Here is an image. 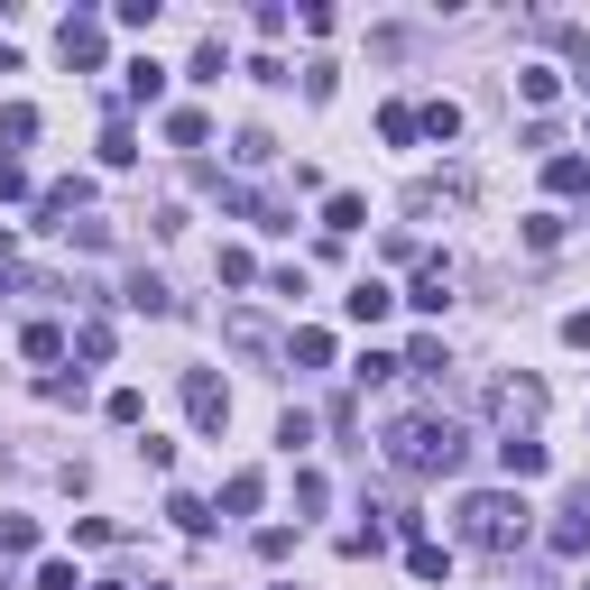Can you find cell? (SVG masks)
Masks as SVG:
<instances>
[{"label":"cell","instance_id":"1","mask_svg":"<svg viewBox=\"0 0 590 590\" xmlns=\"http://www.w3.org/2000/svg\"><path fill=\"white\" fill-rule=\"evenodd\" d=\"M461 452H471V433H461L452 416H397L388 425V461H397L406 480H452Z\"/></svg>","mask_w":590,"mask_h":590},{"label":"cell","instance_id":"2","mask_svg":"<svg viewBox=\"0 0 590 590\" xmlns=\"http://www.w3.org/2000/svg\"><path fill=\"white\" fill-rule=\"evenodd\" d=\"M526 517H535V507L517 490H471V498L452 507V526H461V545H471V554H517L526 545Z\"/></svg>","mask_w":590,"mask_h":590},{"label":"cell","instance_id":"3","mask_svg":"<svg viewBox=\"0 0 590 590\" xmlns=\"http://www.w3.org/2000/svg\"><path fill=\"white\" fill-rule=\"evenodd\" d=\"M535 416H545V378H498V388H490V425H498V443L535 433Z\"/></svg>","mask_w":590,"mask_h":590},{"label":"cell","instance_id":"4","mask_svg":"<svg viewBox=\"0 0 590 590\" xmlns=\"http://www.w3.org/2000/svg\"><path fill=\"white\" fill-rule=\"evenodd\" d=\"M185 416H194V433H222L230 425V388L213 369H185Z\"/></svg>","mask_w":590,"mask_h":590},{"label":"cell","instance_id":"5","mask_svg":"<svg viewBox=\"0 0 590 590\" xmlns=\"http://www.w3.org/2000/svg\"><path fill=\"white\" fill-rule=\"evenodd\" d=\"M545 545H554V554H590V490H572V498H562V507H554V526H545Z\"/></svg>","mask_w":590,"mask_h":590},{"label":"cell","instance_id":"6","mask_svg":"<svg viewBox=\"0 0 590 590\" xmlns=\"http://www.w3.org/2000/svg\"><path fill=\"white\" fill-rule=\"evenodd\" d=\"M56 46H65V65H74V74H93V65H101V19L74 10L65 29H56Z\"/></svg>","mask_w":590,"mask_h":590},{"label":"cell","instance_id":"7","mask_svg":"<svg viewBox=\"0 0 590 590\" xmlns=\"http://www.w3.org/2000/svg\"><path fill=\"white\" fill-rule=\"evenodd\" d=\"M84 203H93V185H84V175H65V185H46V194H37V222H46V230H65Z\"/></svg>","mask_w":590,"mask_h":590},{"label":"cell","instance_id":"8","mask_svg":"<svg viewBox=\"0 0 590 590\" xmlns=\"http://www.w3.org/2000/svg\"><path fill=\"white\" fill-rule=\"evenodd\" d=\"M498 471H507V480H545V471H554V452L535 443V433H517V443H498Z\"/></svg>","mask_w":590,"mask_h":590},{"label":"cell","instance_id":"9","mask_svg":"<svg viewBox=\"0 0 590 590\" xmlns=\"http://www.w3.org/2000/svg\"><path fill=\"white\" fill-rule=\"evenodd\" d=\"M342 314H351V323H388V314H397V296L378 287V277H361V287L342 296Z\"/></svg>","mask_w":590,"mask_h":590},{"label":"cell","instance_id":"10","mask_svg":"<svg viewBox=\"0 0 590 590\" xmlns=\"http://www.w3.org/2000/svg\"><path fill=\"white\" fill-rule=\"evenodd\" d=\"M120 304H130V314H175V287H167V277H130V287H120Z\"/></svg>","mask_w":590,"mask_h":590},{"label":"cell","instance_id":"11","mask_svg":"<svg viewBox=\"0 0 590 590\" xmlns=\"http://www.w3.org/2000/svg\"><path fill=\"white\" fill-rule=\"evenodd\" d=\"M406 304H416V314H443V304H452V268L425 259V268H416V296H406Z\"/></svg>","mask_w":590,"mask_h":590},{"label":"cell","instance_id":"12","mask_svg":"<svg viewBox=\"0 0 590 590\" xmlns=\"http://www.w3.org/2000/svg\"><path fill=\"white\" fill-rule=\"evenodd\" d=\"M259 498H268V471H230V480H222V507H230V517H259Z\"/></svg>","mask_w":590,"mask_h":590},{"label":"cell","instance_id":"13","mask_svg":"<svg viewBox=\"0 0 590 590\" xmlns=\"http://www.w3.org/2000/svg\"><path fill=\"white\" fill-rule=\"evenodd\" d=\"M120 101H167V65H158V56H139L130 74H120Z\"/></svg>","mask_w":590,"mask_h":590},{"label":"cell","instance_id":"14","mask_svg":"<svg viewBox=\"0 0 590 590\" xmlns=\"http://www.w3.org/2000/svg\"><path fill=\"white\" fill-rule=\"evenodd\" d=\"M545 185H554V194H590V158H572V148H554V158H545Z\"/></svg>","mask_w":590,"mask_h":590},{"label":"cell","instance_id":"15","mask_svg":"<svg viewBox=\"0 0 590 590\" xmlns=\"http://www.w3.org/2000/svg\"><path fill=\"white\" fill-rule=\"evenodd\" d=\"M416 130H425L433 148H452V139H461V101H425V111H416Z\"/></svg>","mask_w":590,"mask_h":590},{"label":"cell","instance_id":"16","mask_svg":"<svg viewBox=\"0 0 590 590\" xmlns=\"http://www.w3.org/2000/svg\"><path fill=\"white\" fill-rule=\"evenodd\" d=\"M130 158H139V130L111 111V120H101V167H130Z\"/></svg>","mask_w":590,"mask_h":590},{"label":"cell","instance_id":"17","mask_svg":"<svg viewBox=\"0 0 590 590\" xmlns=\"http://www.w3.org/2000/svg\"><path fill=\"white\" fill-rule=\"evenodd\" d=\"M222 332H230V351H249V361H268V351H277V342H268V323H259V314H230Z\"/></svg>","mask_w":590,"mask_h":590},{"label":"cell","instance_id":"18","mask_svg":"<svg viewBox=\"0 0 590 590\" xmlns=\"http://www.w3.org/2000/svg\"><path fill=\"white\" fill-rule=\"evenodd\" d=\"M406 572H416V581H443V572H452V554L433 545V535H416V545H406Z\"/></svg>","mask_w":590,"mask_h":590},{"label":"cell","instance_id":"19","mask_svg":"<svg viewBox=\"0 0 590 590\" xmlns=\"http://www.w3.org/2000/svg\"><path fill=\"white\" fill-rule=\"evenodd\" d=\"M361 222H369L361 194H332V203H323V230H332V240H342V230H361Z\"/></svg>","mask_w":590,"mask_h":590},{"label":"cell","instance_id":"20","mask_svg":"<svg viewBox=\"0 0 590 590\" xmlns=\"http://www.w3.org/2000/svg\"><path fill=\"white\" fill-rule=\"evenodd\" d=\"M287 361H304V369H332V332H314V323H304L296 342H287Z\"/></svg>","mask_w":590,"mask_h":590},{"label":"cell","instance_id":"21","mask_svg":"<svg viewBox=\"0 0 590 590\" xmlns=\"http://www.w3.org/2000/svg\"><path fill=\"white\" fill-rule=\"evenodd\" d=\"M167 517H175V526H185V535H213V507H203L194 490H175V498H167Z\"/></svg>","mask_w":590,"mask_h":590},{"label":"cell","instance_id":"22","mask_svg":"<svg viewBox=\"0 0 590 590\" xmlns=\"http://www.w3.org/2000/svg\"><path fill=\"white\" fill-rule=\"evenodd\" d=\"M19 351H29V361H65V332L56 323H29V332H19Z\"/></svg>","mask_w":590,"mask_h":590},{"label":"cell","instance_id":"23","mask_svg":"<svg viewBox=\"0 0 590 590\" xmlns=\"http://www.w3.org/2000/svg\"><path fill=\"white\" fill-rule=\"evenodd\" d=\"M37 139V111H29V101H10V111H0V148H29Z\"/></svg>","mask_w":590,"mask_h":590},{"label":"cell","instance_id":"24","mask_svg":"<svg viewBox=\"0 0 590 590\" xmlns=\"http://www.w3.org/2000/svg\"><path fill=\"white\" fill-rule=\"evenodd\" d=\"M517 93H526V101H535V111H545V101H554V93H562V74H554V65H526V74H517Z\"/></svg>","mask_w":590,"mask_h":590},{"label":"cell","instance_id":"25","mask_svg":"<svg viewBox=\"0 0 590 590\" xmlns=\"http://www.w3.org/2000/svg\"><path fill=\"white\" fill-rule=\"evenodd\" d=\"M167 139L175 148H203V139H213V120H203V111H167Z\"/></svg>","mask_w":590,"mask_h":590},{"label":"cell","instance_id":"26","mask_svg":"<svg viewBox=\"0 0 590 590\" xmlns=\"http://www.w3.org/2000/svg\"><path fill=\"white\" fill-rule=\"evenodd\" d=\"M101 416H111V425H130V433H139V425H148V397H139V388H111V406H101Z\"/></svg>","mask_w":590,"mask_h":590},{"label":"cell","instance_id":"27","mask_svg":"<svg viewBox=\"0 0 590 590\" xmlns=\"http://www.w3.org/2000/svg\"><path fill=\"white\" fill-rule=\"evenodd\" d=\"M74 351H84V361H111V323H101V314H84V332H74Z\"/></svg>","mask_w":590,"mask_h":590},{"label":"cell","instance_id":"28","mask_svg":"<svg viewBox=\"0 0 590 590\" xmlns=\"http://www.w3.org/2000/svg\"><path fill=\"white\" fill-rule=\"evenodd\" d=\"M378 139L406 148V139H416V111H406V101H388V111H378Z\"/></svg>","mask_w":590,"mask_h":590},{"label":"cell","instance_id":"29","mask_svg":"<svg viewBox=\"0 0 590 590\" xmlns=\"http://www.w3.org/2000/svg\"><path fill=\"white\" fill-rule=\"evenodd\" d=\"M0 554H37V517H0Z\"/></svg>","mask_w":590,"mask_h":590},{"label":"cell","instance_id":"30","mask_svg":"<svg viewBox=\"0 0 590 590\" xmlns=\"http://www.w3.org/2000/svg\"><path fill=\"white\" fill-rule=\"evenodd\" d=\"M222 74H230V56H222V37H203V46H194V84H222Z\"/></svg>","mask_w":590,"mask_h":590},{"label":"cell","instance_id":"31","mask_svg":"<svg viewBox=\"0 0 590 590\" xmlns=\"http://www.w3.org/2000/svg\"><path fill=\"white\" fill-rule=\"evenodd\" d=\"M230 158H240V167H268L277 139H268V130H240V139H230Z\"/></svg>","mask_w":590,"mask_h":590},{"label":"cell","instance_id":"32","mask_svg":"<svg viewBox=\"0 0 590 590\" xmlns=\"http://www.w3.org/2000/svg\"><path fill=\"white\" fill-rule=\"evenodd\" d=\"M397 369H406V361H388V351H361V369H351V378H361V388H388Z\"/></svg>","mask_w":590,"mask_h":590},{"label":"cell","instance_id":"33","mask_svg":"<svg viewBox=\"0 0 590 590\" xmlns=\"http://www.w3.org/2000/svg\"><path fill=\"white\" fill-rule=\"evenodd\" d=\"M213 268H222V287H249V277H259V259H249V249H222Z\"/></svg>","mask_w":590,"mask_h":590},{"label":"cell","instance_id":"34","mask_svg":"<svg viewBox=\"0 0 590 590\" xmlns=\"http://www.w3.org/2000/svg\"><path fill=\"white\" fill-rule=\"evenodd\" d=\"M277 443L304 452V443H314V416H304V406H296V416H277Z\"/></svg>","mask_w":590,"mask_h":590},{"label":"cell","instance_id":"35","mask_svg":"<svg viewBox=\"0 0 590 590\" xmlns=\"http://www.w3.org/2000/svg\"><path fill=\"white\" fill-rule=\"evenodd\" d=\"M562 240V213H526V249H554Z\"/></svg>","mask_w":590,"mask_h":590},{"label":"cell","instance_id":"36","mask_svg":"<svg viewBox=\"0 0 590 590\" xmlns=\"http://www.w3.org/2000/svg\"><path fill=\"white\" fill-rule=\"evenodd\" d=\"M37 590H84V581H74V562H37Z\"/></svg>","mask_w":590,"mask_h":590},{"label":"cell","instance_id":"37","mask_svg":"<svg viewBox=\"0 0 590 590\" xmlns=\"http://www.w3.org/2000/svg\"><path fill=\"white\" fill-rule=\"evenodd\" d=\"M19 194H29V175H19L10 158H0V203H19Z\"/></svg>","mask_w":590,"mask_h":590},{"label":"cell","instance_id":"38","mask_svg":"<svg viewBox=\"0 0 590 590\" xmlns=\"http://www.w3.org/2000/svg\"><path fill=\"white\" fill-rule=\"evenodd\" d=\"M562 342H572V351H590V314H562Z\"/></svg>","mask_w":590,"mask_h":590},{"label":"cell","instance_id":"39","mask_svg":"<svg viewBox=\"0 0 590 590\" xmlns=\"http://www.w3.org/2000/svg\"><path fill=\"white\" fill-rule=\"evenodd\" d=\"M93 590H120V581H93Z\"/></svg>","mask_w":590,"mask_h":590},{"label":"cell","instance_id":"40","mask_svg":"<svg viewBox=\"0 0 590 590\" xmlns=\"http://www.w3.org/2000/svg\"><path fill=\"white\" fill-rule=\"evenodd\" d=\"M581 590H590V581H581Z\"/></svg>","mask_w":590,"mask_h":590}]
</instances>
